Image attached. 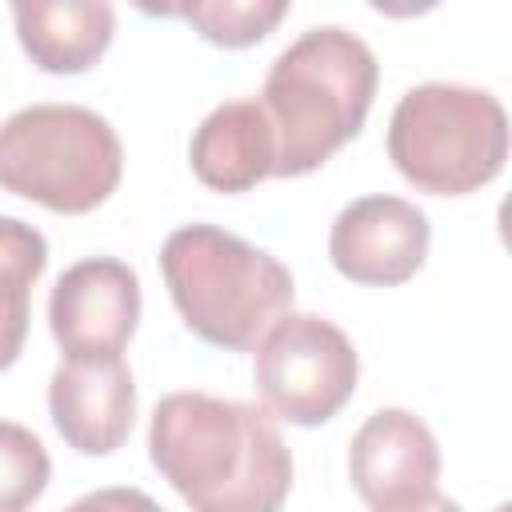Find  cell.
Segmentation results:
<instances>
[{"label": "cell", "instance_id": "cell-7", "mask_svg": "<svg viewBox=\"0 0 512 512\" xmlns=\"http://www.w3.org/2000/svg\"><path fill=\"white\" fill-rule=\"evenodd\" d=\"M140 324V276L116 256H92L60 272L48 296V328L64 360L120 356Z\"/></svg>", "mask_w": 512, "mask_h": 512}, {"label": "cell", "instance_id": "cell-4", "mask_svg": "<svg viewBox=\"0 0 512 512\" xmlns=\"http://www.w3.org/2000/svg\"><path fill=\"white\" fill-rule=\"evenodd\" d=\"M388 160L416 192H476L508 160V112L484 88L448 80L416 84L392 108Z\"/></svg>", "mask_w": 512, "mask_h": 512}, {"label": "cell", "instance_id": "cell-16", "mask_svg": "<svg viewBox=\"0 0 512 512\" xmlns=\"http://www.w3.org/2000/svg\"><path fill=\"white\" fill-rule=\"evenodd\" d=\"M64 512H164V508L140 488H96L76 504H68Z\"/></svg>", "mask_w": 512, "mask_h": 512}, {"label": "cell", "instance_id": "cell-12", "mask_svg": "<svg viewBox=\"0 0 512 512\" xmlns=\"http://www.w3.org/2000/svg\"><path fill=\"white\" fill-rule=\"evenodd\" d=\"M12 20L28 60L52 76L88 72L116 32V12L104 0H16Z\"/></svg>", "mask_w": 512, "mask_h": 512}, {"label": "cell", "instance_id": "cell-15", "mask_svg": "<svg viewBox=\"0 0 512 512\" xmlns=\"http://www.w3.org/2000/svg\"><path fill=\"white\" fill-rule=\"evenodd\" d=\"M48 480L52 460L44 440L16 420H0V512H28Z\"/></svg>", "mask_w": 512, "mask_h": 512}, {"label": "cell", "instance_id": "cell-13", "mask_svg": "<svg viewBox=\"0 0 512 512\" xmlns=\"http://www.w3.org/2000/svg\"><path fill=\"white\" fill-rule=\"evenodd\" d=\"M48 268V240L16 220L0 216V372H8L28 340L32 288Z\"/></svg>", "mask_w": 512, "mask_h": 512}, {"label": "cell", "instance_id": "cell-8", "mask_svg": "<svg viewBox=\"0 0 512 512\" xmlns=\"http://www.w3.org/2000/svg\"><path fill=\"white\" fill-rule=\"evenodd\" d=\"M428 216L404 196H360L344 204L328 232L332 268L364 288H392L424 268Z\"/></svg>", "mask_w": 512, "mask_h": 512}, {"label": "cell", "instance_id": "cell-11", "mask_svg": "<svg viewBox=\"0 0 512 512\" xmlns=\"http://www.w3.org/2000/svg\"><path fill=\"white\" fill-rule=\"evenodd\" d=\"M192 172L212 192H248L276 168V144L268 116L256 100H224L216 104L188 144Z\"/></svg>", "mask_w": 512, "mask_h": 512}, {"label": "cell", "instance_id": "cell-2", "mask_svg": "<svg viewBox=\"0 0 512 512\" xmlns=\"http://www.w3.org/2000/svg\"><path fill=\"white\" fill-rule=\"evenodd\" d=\"M372 48L336 24L300 32L268 68L260 108L272 128V176H308L340 152L368 120L376 96Z\"/></svg>", "mask_w": 512, "mask_h": 512}, {"label": "cell", "instance_id": "cell-6", "mask_svg": "<svg viewBox=\"0 0 512 512\" xmlns=\"http://www.w3.org/2000/svg\"><path fill=\"white\" fill-rule=\"evenodd\" d=\"M360 356L324 316L288 312L256 344V392L264 408L296 428L332 420L356 392Z\"/></svg>", "mask_w": 512, "mask_h": 512}, {"label": "cell", "instance_id": "cell-9", "mask_svg": "<svg viewBox=\"0 0 512 512\" xmlns=\"http://www.w3.org/2000/svg\"><path fill=\"white\" fill-rule=\"evenodd\" d=\"M48 412L56 432L80 456L116 452L136 420V384L120 356L64 360L48 380Z\"/></svg>", "mask_w": 512, "mask_h": 512}, {"label": "cell", "instance_id": "cell-5", "mask_svg": "<svg viewBox=\"0 0 512 512\" xmlns=\"http://www.w3.org/2000/svg\"><path fill=\"white\" fill-rule=\"evenodd\" d=\"M120 176V136L84 104H28L0 124V188L48 212H92Z\"/></svg>", "mask_w": 512, "mask_h": 512}, {"label": "cell", "instance_id": "cell-17", "mask_svg": "<svg viewBox=\"0 0 512 512\" xmlns=\"http://www.w3.org/2000/svg\"><path fill=\"white\" fill-rule=\"evenodd\" d=\"M372 512H464L456 500H448L444 492L428 488V492H412L404 500H392V504H376Z\"/></svg>", "mask_w": 512, "mask_h": 512}, {"label": "cell", "instance_id": "cell-1", "mask_svg": "<svg viewBox=\"0 0 512 512\" xmlns=\"http://www.w3.org/2000/svg\"><path fill=\"white\" fill-rule=\"evenodd\" d=\"M148 456L192 512H280L292 452L268 408L172 392L148 424Z\"/></svg>", "mask_w": 512, "mask_h": 512}, {"label": "cell", "instance_id": "cell-14", "mask_svg": "<svg viewBox=\"0 0 512 512\" xmlns=\"http://www.w3.org/2000/svg\"><path fill=\"white\" fill-rule=\"evenodd\" d=\"M156 12L192 24L208 44L248 48V44H260L288 16V0H200V4H172Z\"/></svg>", "mask_w": 512, "mask_h": 512}, {"label": "cell", "instance_id": "cell-3", "mask_svg": "<svg viewBox=\"0 0 512 512\" xmlns=\"http://www.w3.org/2000/svg\"><path fill=\"white\" fill-rule=\"evenodd\" d=\"M160 276L188 324L212 348L248 352L292 312V272L264 248L216 228L184 224L160 248Z\"/></svg>", "mask_w": 512, "mask_h": 512}, {"label": "cell", "instance_id": "cell-10", "mask_svg": "<svg viewBox=\"0 0 512 512\" xmlns=\"http://www.w3.org/2000/svg\"><path fill=\"white\" fill-rule=\"evenodd\" d=\"M348 476L372 508L436 488L440 448L432 428L408 408L372 412L348 444Z\"/></svg>", "mask_w": 512, "mask_h": 512}]
</instances>
